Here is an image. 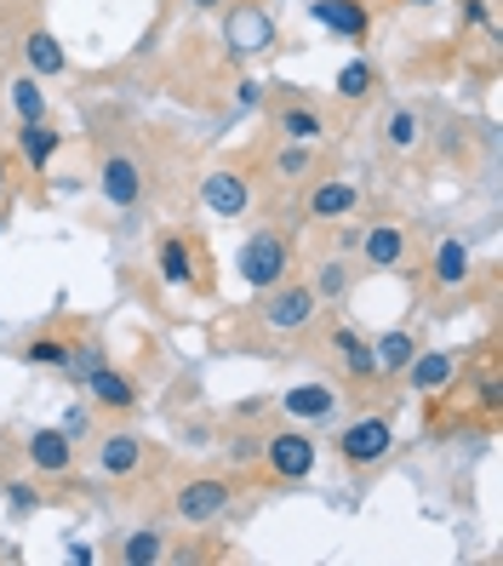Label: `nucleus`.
Wrapping results in <instances>:
<instances>
[{
  "label": "nucleus",
  "instance_id": "bb28decb",
  "mask_svg": "<svg viewBox=\"0 0 503 566\" xmlns=\"http://www.w3.org/2000/svg\"><path fill=\"white\" fill-rule=\"evenodd\" d=\"M349 281H355V270H349L344 258H321V263H315V275H310V292L321 297V304H344Z\"/></svg>",
  "mask_w": 503,
  "mask_h": 566
},
{
  "label": "nucleus",
  "instance_id": "72a5a7b5",
  "mask_svg": "<svg viewBox=\"0 0 503 566\" xmlns=\"http://www.w3.org/2000/svg\"><path fill=\"white\" fill-rule=\"evenodd\" d=\"M463 23H486V0H463Z\"/></svg>",
  "mask_w": 503,
  "mask_h": 566
},
{
  "label": "nucleus",
  "instance_id": "f257e3e1",
  "mask_svg": "<svg viewBox=\"0 0 503 566\" xmlns=\"http://www.w3.org/2000/svg\"><path fill=\"white\" fill-rule=\"evenodd\" d=\"M321 321V297L310 292V281H275L270 292H258V304H252V326L263 332L270 344H297V338H310Z\"/></svg>",
  "mask_w": 503,
  "mask_h": 566
},
{
  "label": "nucleus",
  "instance_id": "7c9ffc66",
  "mask_svg": "<svg viewBox=\"0 0 503 566\" xmlns=\"http://www.w3.org/2000/svg\"><path fill=\"white\" fill-rule=\"evenodd\" d=\"M258 447H263V436H229L223 458L234 463V470H252V463H258Z\"/></svg>",
  "mask_w": 503,
  "mask_h": 566
},
{
  "label": "nucleus",
  "instance_id": "1a4fd4ad",
  "mask_svg": "<svg viewBox=\"0 0 503 566\" xmlns=\"http://www.w3.org/2000/svg\"><path fill=\"white\" fill-rule=\"evenodd\" d=\"M92 452H97V475H109V481H132V475H144V463H149V441L138 429H104Z\"/></svg>",
  "mask_w": 503,
  "mask_h": 566
},
{
  "label": "nucleus",
  "instance_id": "393cba45",
  "mask_svg": "<svg viewBox=\"0 0 503 566\" xmlns=\"http://www.w3.org/2000/svg\"><path fill=\"white\" fill-rule=\"evenodd\" d=\"M7 97H12V109H18V120H52V104H46V86H41V75H12L7 81Z\"/></svg>",
  "mask_w": 503,
  "mask_h": 566
},
{
  "label": "nucleus",
  "instance_id": "a211bd4d",
  "mask_svg": "<svg viewBox=\"0 0 503 566\" xmlns=\"http://www.w3.org/2000/svg\"><path fill=\"white\" fill-rule=\"evenodd\" d=\"M458 373H463V355L434 349V355H412V366H407L400 378H407L418 395H441L447 384H458Z\"/></svg>",
  "mask_w": 503,
  "mask_h": 566
},
{
  "label": "nucleus",
  "instance_id": "a878e982",
  "mask_svg": "<svg viewBox=\"0 0 503 566\" xmlns=\"http://www.w3.org/2000/svg\"><path fill=\"white\" fill-rule=\"evenodd\" d=\"M155 270H160L166 286H189V275H195V247H189L184 235H166L160 252H155Z\"/></svg>",
  "mask_w": 503,
  "mask_h": 566
},
{
  "label": "nucleus",
  "instance_id": "4468645a",
  "mask_svg": "<svg viewBox=\"0 0 503 566\" xmlns=\"http://www.w3.org/2000/svg\"><path fill=\"white\" fill-rule=\"evenodd\" d=\"M469 275H475V263H469V247H463L458 235H441V241H434V252H429V286L447 297V292H463Z\"/></svg>",
  "mask_w": 503,
  "mask_h": 566
},
{
  "label": "nucleus",
  "instance_id": "f8f14e48",
  "mask_svg": "<svg viewBox=\"0 0 503 566\" xmlns=\"http://www.w3.org/2000/svg\"><path fill=\"white\" fill-rule=\"evenodd\" d=\"M326 349L338 355V373H344L355 389H373V384H378V366H373V338H360L355 326H332V332H326Z\"/></svg>",
  "mask_w": 503,
  "mask_h": 566
},
{
  "label": "nucleus",
  "instance_id": "ddd939ff",
  "mask_svg": "<svg viewBox=\"0 0 503 566\" xmlns=\"http://www.w3.org/2000/svg\"><path fill=\"white\" fill-rule=\"evenodd\" d=\"M18 57H23V70L41 75V81H57L63 70H70V52H63V41L52 35L46 23H29L23 29V35H18Z\"/></svg>",
  "mask_w": 503,
  "mask_h": 566
},
{
  "label": "nucleus",
  "instance_id": "cd10ccee",
  "mask_svg": "<svg viewBox=\"0 0 503 566\" xmlns=\"http://www.w3.org/2000/svg\"><path fill=\"white\" fill-rule=\"evenodd\" d=\"M304 172H315V149L310 144H281L275 149V178L281 184H297Z\"/></svg>",
  "mask_w": 503,
  "mask_h": 566
},
{
  "label": "nucleus",
  "instance_id": "4c0bfd02",
  "mask_svg": "<svg viewBox=\"0 0 503 566\" xmlns=\"http://www.w3.org/2000/svg\"><path fill=\"white\" fill-rule=\"evenodd\" d=\"M0 7H12V0H0Z\"/></svg>",
  "mask_w": 503,
  "mask_h": 566
},
{
  "label": "nucleus",
  "instance_id": "9b49d317",
  "mask_svg": "<svg viewBox=\"0 0 503 566\" xmlns=\"http://www.w3.org/2000/svg\"><path fill=\"white\" fill-rule=\"evenodd\" d=\"M23 458H29V470L35 475H75V436H63V429H29V441H23Z\"/></svg>",
  "mask_w": 503,
  "mask_h": 566
},
{
  "label": "nucleus",
  "instance_id": "e433bc0d",
  "mask_svg": "<svg viewBox=\"0 0 503 566\" xmlns=\"http://www.w3.org/2000/svg\"><path fill=\"white\" fill-rule=\"evenodd\" d=\"M0 195H7V160H0Z\"/></svg>",
  "mask_w": 503,
  "mask_h": 566
},
{
  "label": "nucleus",
  "instance_id": "6e6552de",
  "mask_svg": "<svg viewBox=\"0 0 503 566\" xmlns=\"http://www.w3.org/2000/svg\"><path fill=\"white\" fill-rule=\"evenodd\" d=\"M97 195L115 207V212H132V207H144V195H149V178H144V166L132 160L126 149H109L104 160H97Z\"/></svg>",
  "mask_w": 503,
  "mask_h": 566
},
{
  "label": "nucleus",
  "instance_id": "c756f323",
  "mask_svg": "<svg viewBox=\"0 0 503 566\" xmlns=\"http://www.w3.org/2000/svg\"><path fill=\"white\" fill-rule=\"evenodd\" d=\"M23 360L29 366H57V373H63V366H70V338H35L23 349Z\"/></svg>",
  "mask_w": 503,
  "mask_h": 566
},
{
  "label": "nucleus",
  "instance_id": "423d86ee",
  "mask_svg": "<svg viewBox=\"0 0 503 566\" xmlns=\"http://www.w3.org/2000/svg\"><path fill=\"white\" fill-rule=\"evenodd\" d=\"M355 247H360V263H366V270H407L412 252H418V235H412L407 218H378V223L360 229Z\"/></svg>",
  "mask_w": 503,
  "mask_h": 566
},
{
  "label": "nucleus",
  "instance_id": "f3484780",
  "mask_svg": "<svg viewBox=\"0 0 503 566\" xmlns=\"http://www.w3.org/2000/svg\"><path fill=\"white\" fill-rule=\"evenodd\" d=\"M86 395L97 401V412H132L138 407V384H132L126 373H115V366H92L86 373Z\"/></svg>",
  "mask_w": 503,
  "mask_h": 566
},
{
  "label": "nucleus",
  "instance_id": "2f4dec72",
  "mask_svg": "<svg viewBox=\"0 0 503 566\" xmlns=\"http://www.w3.org/2000/svg\"><path fill=\"white\" fill-rule=\"evenodd\" d=\"M7 497H12V510H18V515L41 510V486H35V481H7Z\"/></svg>",
  "mask_w": 503,
  "mask_h": 566
},
{
  "label": "nucleus",
  "instance_id": "5701e85b",
  "mask_svg": "<svg viewBox=\"0 0 503 566\" xmlns=\"http://www.w3.org/2000/svg\"><path fill=\"white\" fill-rule=\"evenodd\" d=\"M172 549H166V532L160 526H138V532H126L120 538V549H115V560L120 566H155V560H166Z\"/></svg>",
  "mask_w": 503,
  "mask_h": 566
},
{
  "label": "nucleus",
  "instance_id": "c9c22d12",
  "mask_svg": "<svg viewBox=\"0 0 503 566\" xmlns=\"http://www.w3.org/2000/svg\"><path fill=\"white\" fill-rule=\"evenodd\" d=\"M189 7H195V12H223L229 0H189Z\"/></svg>",
  "mask_w": 503,
  "mask_h": 566
},
{
  "label": "nucleus",
  "instance_id": "f704fd0d",
  "mask_svg": "<svg viewBox=\"0 0 503 566\" xmlns=\"http://www.w3.org/2000/svg\"><path fill=\"white\" fill-rule=\"evenodd\" d=\"M258 97H263V92H258V81H241V109H252Z\"/></svg>",
  "mask_w": 503,
  "mask_h": 566
},
{
  "label": "nucleus",
  "instance_id": "2eb2a0df",
  "mask_svg": "<svg viewBox=\"0 0 503 566\" xmlns=\"http://www.w3.org/2000/svg\"><path fill=\"white\" fill-rule=\"evenodd\" d=\"M338 389L332 384H297V389H286L281 395V412L292 418V423H332L338 418Z\"/></svg>",
  "mask_w": 503,
  "mask_h": 566
},
{
  "label": "nucleus",
  "instance_id": "473e14b6",
  "mask_svg": "<svg viewBox=\"0 0 503 566\" xmlns=\"http://www.w3.org/2000/svg\"><path fill=\"white\" fill-rule=\"evenodd\" d=\"M81 429H92V412L86 407H75L70 418H63V436H81Z\"/></svg>",
  "mask_w": 503,
  "mask_h": 566
},
{
  "label": "nucleus",
  "instance_id": "20e7f679",
  "mask_svg": "<svg viewBox=\"0 0 503 566\" xmlns=\"http://www.w3.org/2000/svg\"><path fill=\"white\" fill-rule=\"evenodd\" d=\"M234 504V481L229 475H189L178 492H172V515L178 526H212L223 521Z\"/></svg>",
  "mask_w": 503,
  "mask_h": 566
},
{
  "label": "nucleus",
  "instance_id": "7ed1b4c3",
  "mask_svg": "<svg viewBox=\"0 0 503 566\" xmlns=\"http://www.w3.org/2000/svg\"><path fill=\"white\" fill-rule=\"evenodd\" d=\"M258 463H263L270 481H310L315 463H321V447L304 436V429H275V436H263Z\"/></svg>",
  "mask_w": 503,
  "mask_h": 566
},
{
  "label": "nucleus",
  "instance_id": "9d476101",
  "mask_svg": "<svg viewBox=\"0 0 503 566\" xmlns=\"http://www.w3.org/2000/svg\"><path fill=\"white\" fill-rule=\"evenodd\" d=\"M200 201H207L212 218H247L252 184H247V172H234V166H212V172L200 178Z\"/></svg>",
  "mask_w": 503,
  "mask_h": 566
},
{
  "label": "nucleus",
  "instance_id": "4be33fe9",
  "mask_svg": "<svg viewBox=\"0 0 503 566\" xmlns=\"http://www.w3.org/2000/svg\"><path fill=\"white\" fill-rule=\"evenodd\" d=\"M18 149H23V160H29V172H46L52 155L63 149V132H57L52 120H18Z\"/></svg>",
  "mask_w": 503,
  "mask_h": 566
},
{
  "label": "nucleus",
  "instance_id": "b1692460",
  "mask_svg": "<svg viewBox=\"0 0 503 566\" xmlns=\"http://www.w3.org/2000/svg\"><path fill=\"white\" fill-rule=\"evenodd\" d=\"M418 144H423V115L407 109V104L389 109V115H384V149H389V155H412Z\"/></svg>",
  "mask_w": 503,
  "mask_h": 566
},
{
  "label": "nucleus",
  "instance_id": "dca6fc26",
  "mask_svg": "<svg viewBox=\"0 0 503 566\" xmlns=\"http://www.w3.org/2000/svg\"><path fill=\"white\" fill-rule=\"evenodd\" d=\"M275 138L281 144H321L326 120H321L315 104H304V97H286V104H275Z\"/></svg>",
  "mask_w": 503,
  "mask_h": 566
},
{
  "label": "nucleus",
  "instance_id": "6ab92c4d",
  "mask_svg": "<svg viewBox=\"0 0 503 566\" xmlns=\"http://www.w3.org/2000/svg\"><path fill=\"white\" fill-rule=\"evenodd\" d=\"M310 18L326 23L332 35H344V41H366V29H373V12H366L360 0H310Z\"/></svg>",
  "mask_w": 503,
  "mask_h": 566
},
{
  "label": "nucleus",
  "instance_id": "412c9836",
  "mask_svg": "<svg viewBox=\"0 0 503 566\" xmlns=\"http://www.w3.org/2000/svg\"><path fill=\"white\" fill-rule=\"evenodd\" d=\"M412 355H418V338L407 326H389L384 338L373 344V366H378V384H395L400 373L412 366Z\"/></svg>",
  "mask_w": 503,
  "mask_h": 566
},
{
  "label": "nucleus",
  "instance_id": "c85d7f7f",
  "mask_svg": "<svg viewBox=\"0 0 503 566\" xmlns=\"http://www.w3.org/2000/svg\"><path fill=\"white\" fill-rule=\"evenodd\" d=\"M366 92H373V63H366V57L344 63V75H338V97H344V104H360Z\"/></svg>",
  "mask_w": 503,
  "mask_h": 566
},
{
  "label": "nucleus",
  "instance_id": "0eeeda50",
  "mask_svg": "<svg viewBox=\"0 0 503 566\" xmlns=\"http://www.w3.org/2000/svg\"><path fill=\"white\" fill-rule=\"evenodd\" d=\"M395 452V418L389 412H366V418H355L344 436H338V458L349 463V470H373V463H384Z\"/></svg>",
  "mask_w": 503,
  "mask_h": 566
},
{
  "label": "nucleus",
  "instance_id": "58836bf2",
  "mask_svg": "<svg viewBox=\"0 0 503 566\" xmlns=\"http://www.w3.org/2000/svg\"><path fill=\"white\" fill-rule=\"evenodd\" d=\"M418 7H429V0H418Z\"/></svg>",
  "mask_w": 503,
  "mask_h": 566
},
{
  "label": "nucleus",
  "instance_id": "39448f33",
  "mask_svg": "<svg viewBox=\"0 0 503 566\" xmlns=\"http://www.w3.org/2000/svg\"><path fill=\"white\" fill-rule=\"evenodd\" d=\"M223 41H229V57L252 63V57H263L281 41V29H275V18L263 12L258 0H234V7L223 12Z\"/></svg>",
  "mask_w": 503,
  "mask_h": 566
},
{
  "label": "nucleus",
  "instance_id": "ea45409f",
  "mask_svg": "<svg viewBox=\"0 0 503 566\" xmlns=\"http://www.w3.org/2000/svg\"><path fill=\"white\" fill-rule=\"evenodd\" d=\"M0 223H7V218H0Z\"/></svg>",
  "mask_w": 503,
  "mask_h": 566
},
{
  "label": "nucleus",
  "instance_id": "aec40b11",
  "mask_svg": "<svg viewBox=\"0 0 503 566\" xmlns=\"http://www.w3.org/2000/svg\"><path fill=\"white\" fill-rule=\"evenodd\" d=\"M360 207V189L349 184V178H321L315 189H310V201H304V212L315 218V223H332V218H349Z\"/></svg>",
  "mask_w": 503,
  "mask_h": 566
},
{
  "label": "nucleus",
  "instance_id": "f03ea898",
  "mask_svg": "<svg viewBox=\"0 0 503 566\" xmlns=\"http://www.w3.org/2000/svg\"><path fill=\"white\" fill-rule=\"evenodd\" d=\"M234 270H241V281L252 292H270L275 281L292 275V235L286 229H252L241 252H234Z\"/></svg>",
  "mask_w": 503,
  "mask_h": 566
}]
</instances>
